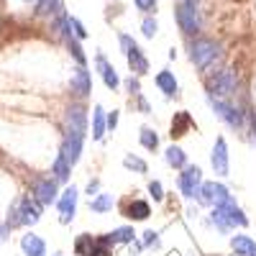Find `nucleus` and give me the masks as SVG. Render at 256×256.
Segmentation results:
<instances>
[{
  "label": "nucleus",
  "instance_id": "16",
  "mask_svg": "<svg viewBox=\"0 0 256 256\" xmlns=\"http://www.w3.org/2000/svg\"><path fill=\"white\" fill-rule=\"evenodd\" d=\"M70 88H72V92L80 95V98H88V95L92 92V77H90L88 67H77V70H72Z\"/></svg>",
  "mask_w": 256,
  "mask_h": 256
},
{
  "label": "nucleus",
  "instance_id": "14",
  "mask_svg": "<svg viewBox=\"0 0 256 256\" xmlns=\"http://www.w3.org/2000/svg\"><path fill=\"white\" fill-rule=\"evenodd\" d=\"M136 241V230L131 228V226H120V228H116L113 233H105V236H98L95 238V244H100V246H116V244H134Z\"/></svg>",
  "mask_w": 256,
  "mask_h": 256
},
{
  "label": "nucleus",
  "instance_id": "17",
  "mask_svg": "<svg viewBox=\"0 0 256 256\" xmlns=\"http://www.w3.org/2000/svg\"><path fill=\"white\" fill-rule=\"evenodd\" d=\"M95 67H98V72H100V77H102V82H105V88L108 90H118V84H120V77H118V72H116V67L105 59L102 54H98L95 56Z\"/></svg>",
  "mask_w": 256,
  "mask_h": 256
},
{
  "label": "nucleus",
  "instance_id": "33",
  "mask_svg": "<svg viewBox=\"0 0 256 256\" xmlns=\"http://www.w3.org/2000/svg\"><path fill=\"white\" fill-rule=\"evenodd\" d=\"M67 24H70V31H72V36L80 41V38H88V28H84L82 24H80V18H74V16H67Z\"/></svg>",
  "mask_w": 256,
  "mask_h": 256
},
{
  "label": "nucleus",
  "instance_id": "37",
  "mask_svg": "<svg viewBox=\"0 0 256 256\" xmlns=\"http://www.w3.org/2000/svg\"><path fill=\"white\" fill-rule=\"evenodd\" d=\"M144 246H159V233L156 230H146L144 233Z\"/></svg>",
  "mask_w": 256,
  "mask_h": 256
},
{
  "label": "nucleus",
  "instance_id": "43",
  "mask_svg": "<svg viewBox=\"0 0 256 256\" xmlns=\"http://www.w3.org/2000/svg\"><path fill=\"white\" fill-rule=\"evenodd\" d=\"M251 144L256 146V116L251 118Z\"/></svg>",
  "mask_w": 256,
  "mask_h": 256
},
{
  "label": "nucleus",
  "instance_id": "18",
  "mask_svg": "<svg viewBox=\"0 0 256 256\" xmlns=\"http://www.w3.org/2000/svg\"><path fill=\"white\" fill-rule=\"evenodd\" d=\"M20 251H24V256H46V241L28 230L26 236H20Z\"/></svg>",
  "mask_w": 256,
  "mask_h": 256
},
{
  "label": "nucleus",
  "instance_id": "29",
  "mask_svg": "<svg viewBox=\"0 0 256 256\" xmlns=\"http://www.w3.org/2000/svg\"><path fill=\"white\" fill-rule=\"evenodd\" d=\"M34 8H36V16L46 18V16L59 13V0H38V3H36Z\"/></svg>",
  "mask_w": 256,
  "mask_h": 256
},
{
  "label": "nucleus",
  "instance_id": "2",
  "mask_svg": "<svg viewBox=\"0 0 256 256\" xmlns=\"http://www.w3.org/2000/svg\"><path fill=\"white\" fill-rule=\"evenodd\" d=\"M210 223L216 226L220 233H230L236 226H238V228H246V226H248V218H246V212L236 205V200H230V202H226V205L212 208Z\"/></svg>",
  "mask_w": 256,
  "mask_h": 256
},
{
  "label": "nucleus",
  "instance_id": "28",
  "mask_svg": "<svg viewBox=\"0 0 256 256\" xmlns=\"http://www.w3.org/2000/svg\"><path fill=\"white\" fill-rule=\"evenodd\" d=\"M123 166L126 169H134V172H138V174H146L148 172V164L141 156H136V154H126L123 156Z\"/></svg>",
  "mask_w": 256,
  "mask_h": 256
},
{
  "label": "nucleus",
  "instance_id": "36",
  "mask_svg": "<svg viewBox=\"0 0 256 256\" xmlns=\"http://www.w3.org/2000/svg\"><path fill=\"white\" fill-rule=\"evenodd\" d=\"M136 3V8L141 10V13H152L154 8H156V0H134Z\"/></svg>",
  "mask_w": 256,
  "mask_h": 256
},
{
  "label": "nucleus",
  "instance_id": "27",
  "mask_svg": "<svg viewBox=\"0 0 256 256\" xmlns=\"http://www.w3.org/2000/svg\"><path fill=\"white\" fill-rule=\"evenodd\" d=\"M64 41H67V49H70V54L74 56L77 67H88V56H84V52H82V46H80V41H77L72 34L64 36Z\"/></svg>",
  "mask_w": 256,
  "mask_h": 256
},
{
  "label": "nucleus",
  "instance_id": "22",
  "mask_svg": "<svg viewBox=\"0 0 256 256\" xmlns=\"http://www.w3.org/2000/svg\"><path fill=\"white\" fill-rule=\"evenodd\" d=\"M70 174H72V166L67 164V159H64L62 154H56V159L52 164V180L56 184H67L70 182Z\"/></svg>",
  "mask_w": 256,
  "mask_h": 256
},
{
  "label": "nucleus",
  "instance_id": "15",
  "mask_svg": "<svg viewBox=\"0 0 256 256\" xmlns=\"http://www.w3.org/2000/svg\"><path fill=\"white\" fill-rule=\"evenodd\" d=\"M82 146H84V138H77V136H67V134H64L62 146H59V154L67 159L70 166H74V164L82 159Z\"/></svg>",
  "mask_w": 256,
  "mask_h": 256
},
{
  "label": "nucleus",
  "instance_id": "40",
  "mask_svg": "<svg viewBox=\"0 0 256 256\" xmlns=\"http://www.w3.org/2000/svg\"><path fill=\"white\" fill-rule=\"evenodd\" d=\"M90 256H113V251H110L108 246H100V244H95V246H92V251H90Z\"/></svg>",
  "mask_w": 256,
  "mask_h": 256
},
{
  "label": "nucleus",
  "instance_id": "26",
  "mask_svg": "<svg viewBox=\"0 0 256 256\" xmlns=\"http://www.w3.org/2000/svg\"><path fill=\"white\" fill-rule=\"evenodd\" d=\"M113 205H116V200H113V195H108V192H100V195H95L90 200V210L92 212H110Z\"/></svg>",
  "mask_w": 256,
  "mask_h": 256
},
{
  "label": "nucleus",
  "instance_id": "8",
  "mask_svg": "<svg viewBox=\"0 0 256 256\" xmlns=\"http://www.w3.org/2000/svg\"><path fill=\"white\" fill-rule=\"evenodd\" d=\"M238 88V74L233 70H220L208 80V95L212 98H228Z\"/></svg>",
  "mask_w": 256,
  "mask_h": 256
},
{
  "label": "nucleus",
  "instance_id": "44",
  "mask_svg": "<svg viewBox=\"0 0 256 256\" xmlns=\"http://www.w3.org/2000/svg\"><path fill=\"white\" fill-rule=\"evenodd\" d=\"M24 3H26V6H36V3H38V0H24Z\"/></svg>",
  "mask_w": 256,
  "mask_h": 256
},
{
  "label": "nucleus",
  "instance_id": "9",
  "mask_svg": "<svg viewBox=\"0 0 256 256\" xmlns=\"http://www.w3.org/2000/svg\"><path fill=\"white\" fill-rule=\"evenodd\" d=\"M230 200H233L230 190L226 184H220V182H202L200 195H198V202L208 205V208H218V205H226Z\"/></svg>",
  "mask_w": 256,
  "mask_h": 256
},
{
  "label": "nucleus",
  "instance_id": "10",
  "mask_svg": "<svg viewBox=\"0 0 256 256\" xmlns=\"http://www.w3.org/2000/svg\"><path fill=\"white\" fill-rule=\"evenodd\" d=\"M64 134L84 138V134H88V110L82 105H70L64 110Z\"/></svg>",
  "mask_w": 256,
  "mask_h": 256
},
{
  "label": "nucleus",
  "instance_id": "42",
  "mask_svg": "<svg viewBox=\"0 0 256 256\" xmlns=\"http://www.w3.org/2000/svg\"><path fill=\"white\" fill-rule=\"evenodd\" d=\"M138 108H141V113H152V108H148V102H146L144 95H138Z\"/></svg>",
  "mask_w": 256,
  "mask_h": 256
},
{
  "label": "nucleus",
  "instance_id": "1",
  "mask_svg": "<svg viewBox=\"0 0 256 256\" xmlns=\"http://www.w3.org/2000/svg\"><path fill=\"white\" fill-rule=\"evenodd\" d=\"M38 220H41V208L31 200V195H20L8 205V216H6L3 223H6L8 230H13V228L36 226Z\"/></svg>",
  "mask_w": 256,
  "mask_h": 256
},
{
  "label": "nucleus",
  "instance_id": "3",
  "mask_svg": "<svg viewBox=\"0 0 256 256\" xmlns=\"http://www.w3.org/2000/svg\"><path fill=\"white\" fill-rule=\"evenodd\" d=\"M190 59H192V64H195L198 70L205 72L210 67H216V64L223 59V49L212 38H195L190 44Z\"/></svg>",
  "mask_w": 256,
  "mask_h": 256
},
{
  "label": "nucleus",
  "instance_id": "41",
  "mask_svg": "<svg viewBox=\"0 0 256 256\" xmlns=\"http://www.w3.org/2000/svg\"><path fill=\"white\" fill-rule=\"evenodd\" d=\"M8 236H10V230L6 228V223H0V244H6V241H8Z\"/></svg>",
  "mask_w": 256,
  "mask_h": 256
},
{
  "label": "nucleus",
  "instance_id": "12",
  "mask_svg": "<svg viewBox=\"0 0 256 256\" xmlns=\"http://www.w3.org/2000/svg\"><path fill=\"white\" fill-rule=\"evenodd\" d=\"M77 202H80V192L77 187H67L64 192H59V200H56V210H59V223L62 226H70L77 216Z\"/></svg>",
  "mask_w": 256,
  "mask_h": 256
},
{
  "label": "nucleus",
  "instance_id": "34",
  "mask_svg": "<svg viewBox=\"0 0 256 256\" xmlns=\"http://www.w3.org/2000/svg\"><path fill=\"white\" fill-rule=\"evenodd\" d=\"M148 195L154 198V202H162V200H164V187H162L159 180H152V182H148Z\"/></svg>",
  "mask_w": 256,
  "mask_h": 256
},
{
  "label": "nucleus",
  "instance_id": "23",
  "mask_svg": "<svg viewBox=\"0 0 256 256\" xmlns=\"http://www.w3.org/2000/svg\"><path fill=\"white\" fill-rule=\"evenodd\" d=\"M164 162L172 166V169H184V166H187V154L182 152L180 146L172 144V146H169L166 152H164Z\"/></svg>",
  "mask_w": 256,
  "mask_h": 256
},
{
  "label": "nucleus",
  "instance_id": "30",
  "mask_svg": "<svg viewBox=\"0 0 256 256\" xmlns=\"http://www.w3.org/2000/svg\"><path fill=\"white\" fill-rule=\"evenodd\" d=\"M190 126H192V120H190V116L182 110V113L172 120V138H174V136H184V131H187Z\"/></svg>",
  "mask_w": 256,
  "mask_h": 256
},
{
  "label": "nucleus",
  "instance_id": "13",
  "mask_svg": "<svg viewBox=\"0 0 256 256\" xmlns=\"http://www.w3.org/2000/svg\"><path fill=\"white\" fill-rule=\"evenodd\" d=\"M210 164H212V172L218 177H228L230 159H228V144H226L223 136L216 138V146H212V154H210Z\"/></svg>",
  "mask_w": 256,
  "mask_h": 256
},
{
  "label": "nucleus",
  "instance_id": "32",
  "mask_svg": "<svg viewBox=\"0 0 256 256\" xmlns=\"http://www.w3.org/2000/svg\"><path fill=\"white\" fill-rule=\"evenodd\" d=\"M156 31H159V24H156V18L146 16V18L141 20V34H144L146 38H154V36H156Z\"/></svg>",
  "mask_w": 256,
  "mask_h": 256
},
{
  "label": "nucleus",
  "instance_id": "25",
  "mask_svg": "<svg viewBox=\"0 0 256 256\" xmlns=\"http://www.w3.org/2000/svg\"><path fill=\"white\" fill-rule=\"evenodd\" d=\"M138 141H141V146L146 148V152H156V148H159V136H156L154 128H148V126H141Z\"/></svg>",
  "mask_w": 256,
  "mask_h": 256
},
{
  "label": "nucleus",
  "instance_id": "11",
  "mask_svg": "<svg viewBox=\"0 0 256 256\" xmlns=\"http://www.w3.org/2000/svg\"><path fill=\"white\" fill-rule=\"evenodd\" d=\"M31 200H34L38 208L56 205V200H59V184H56L52 177L36 180V182H34V187H31Z\"/></svg>",
  "mask_w": 256,
  "mask_h": 256
},
{
  "label": "nucleus",
  "instance_id": "4",
  "mask_svg": "<svg viewBox=\"0 0 256 256\" xmlns=\"http://www.w3.org/2000/svg\"><path fill=\"white\" fill-rule=\"evenodd\" d=\"M174 18H177V26L184 36H198L200 28H202V18H200L195 0H182L174 8Z\"/></svg>",
  "mask_w": 256,
  "mask_h": 256
},
{
  "label": "nucleus",
  "instance_id": "7",
  "mask_svg": "<svg viewBox=\"0 0 256 256\" xmlns=\"http://www.w3.org/2000/svg\"><path fill=\"white\" fill-rule=\"evenodd\" d=\"M177 187L184 200H198L200 187H202V169L198 164H187L182 169V174L177 177Z\"/></svg>",
  "mask_w": 256,
  "mask_h": 256
},
{
  "label": "nucleus",
  "instance_id": "24",
  "mask_svg": "<svg viewBox=\"0 0 256 256\" xmlns=\"http://www.w3.org/2000/svg\"><path fill=\"white\" fill-rule=\"evenodd\" d=\"M105 131H108V126H105V110H102V105H95L92 108V138L102 141Z\"/></svg>",
  "mask_w": 256,
  "mask_h": 256
},
{
  "label": "nucleus",
  "instance_id": "39",
  "mask_svg": "<svg viewBox=\"0 0 256 256\" xmlns=\"http://www.w3.org/2000/svg\"><path fill=\"white\" fill-rule=\"evenodd\" d=\"M84 192L90 195V200H92L95 195H100V180H90V182H88V190H84Z\"/></svg>",
  "mask_w": 256,
  "mask_h": 256
},
{
  "label": "nucleus",
  "instance_id": "6",
  "mask_svg": "<svg viewBox=\"0 0 256 256\" xmlns=\"http://www.w3.org/2000/svg\"><path fill=\"white\" fill-rule=\"evenodd\" d=\"M118 41H120V49H123V54H126V62H128V67H131V72H134L136 77L146 74V72H148V59L144 56V52H141V46L134 41V36L120 34Z\"/></svg>",
  "mask_w": 256,
  "mask_h": 256
},
{
  "label": "nucleus",
  "instance_id": "20",
  "mask_svg": "<svg viewBox=\"0 0 256 256\" xmlns=\"http://www.w3.org/2000/svg\"><path fill=\"white\" fill-rule=\"evenodd\" d=\"M230 248L236 251V256H256V241L251 236H244V233L230 236Z\"/></svg>",
  "mask_w": 256,
  "mask_h": 256
},
{
  "label": "nucleus",
  "instance_id": "19",
  "mask_svg": "<svg viewBox=\"0 0 256 256\" xmlns=\"http://www.w3.org/2000/svg\"><path fill=\"white\" fill-rule=\"evenodd\" d=\"M154 82H156V88L164 92V98H177V95H180V82H177L174 72L162 70V72H156Z\"/></svg>",
  "mask_w": 256,
  "mask_h": 256
},
{
  "label": "nucleus",
  "instance_id": "35",
  "mask_svg": "<svg viewBox=\"0 0 256 256\" xmlns=\"http://www.w3.org/2000/svg\"><path fill=\"white\" fill-rule=\"evenodd\" d=\"M126 90L138 98V95H141V82H138V77H134V74L128 77V80H126Z\"/></svg>",
  "mask_w": 256,
  "mask_h": 256
},
{
  "label": "nucleus",
  "instance_id": "5",
  "mask_svg": "<svg viewBox=\"0 0 256 256\" xmlns=\"http://www.w3.org/2000/svg\"><path fill=\"white\" fill-rule=\"evenodd\" d=\"M208 105H210V110L216 113V118H220L228 128H233V131H241L244 128V113L236 108V105H230L220 98H212V95H205Z\"/></svg>",
  "mask_w": 256,
  "mask_h": 256
},
{
  "label": "nucleus",
  "instance_id": "21",
  "mask_svg": "<svg viewBox=\"0 0 256 256\" xmlns=\"http://www.w3.org/2000/svg\"><path fill=\"white\" fill-rule=\"evenodd\" d=\"M123 216L131 218V220H146L148 216H152V205H148L146 200H134V202L126 205Z\"/></svg>",
  "mask_w": 256,
  "mask_h": 256
},
{
  "label": "nucleus",
  "instance_id": "31",
  "mask_svg": "<svg viewBox=\"0 0 256 256\" xmlns=\"http://www.w3.org/2000/svg\"><path fill=\"white\" fill-rule=\"evenodd\" d=\"M92 246H95V238L90 236V233H82V236L77 238V244H74V251H77L80 256H90Z\"/></svg>",
  "mask_w": 256,
  "mask_h": 256
},
{
  "label": "nucleus",
  "instance_id": "38",
  "mask_svg": "<svg viewBox=\"0 0 256 256\" xmlns=\"http://www.w3.org/2000/svg\"><path fill=\"white\" fill-rule=\"evenodd\" d=\"M105 126H108V131H116V126H118V110L105 113Z\"/></svg>",
  "mask_w": 256,
  "mask_h": 256
}]
</instances>
